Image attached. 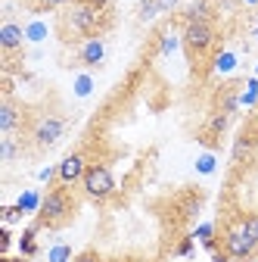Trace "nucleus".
<instances>
[{"label":"nucleus","mask_w":258,"mask_h":262,"mask_svg":"<svg viewBox=\"0 0 258 262\" xmlns=\"http://www.w3.org/2000/svg\"><path fill=\"white\" fill-rule=\"evenodd\" d=\"M103 28H106V13L84 4V0H72L62 13V35L66 38H78V41L100 38Z\"/></svg>","instance_id":"obj_1"},{"label":"nucleus","mask_w":258,"mask_h":262,"mask_svg":"<svg viewBox=\"0 0 258 262\" xmlns=\"http://www.w3.org/2000/svg\"><path fill=\"white\" fill-rule=\"evenodd\" d=\"M72 184H56L50 187L44 196H41V209H38V228H62V225H69L72 215H75V196L69 190Z\"/></svg>","instance_id":"obj_2"},{"label":"nucleus","mask_w":258,"mask_h":262,"mask_svg":"<svg viewBox=\"0 0 258 262\" xmlns=\"http://www.w3.org/2000/svg\"><path fill=\"white\" fill-rule=\"evenodd\" d=\"M215 41H218V31L212 22H187L184 25V50L190 59H199V56L212 53Z\"/></svg>","instance_id":"obj_3"},{"label":"nucleus","mask_w":258,"mask_h":262,"mask_svg":"<svg viewBox=\"0 0 258 262\" xmlns=\"http://www.w3.org/2000/svg\"><path fill=\"white\" fill-rule=\"evenodd\" d=\"M81 187H84V193L90 200H109L115 193V178H112L106 162H90L84 178H81Z\"/></svg>","instance_id":"obj_4"},{"label":"nucleus","mask_w":258,"mask_h":262,"mask_svg":"<svg viewBox=\"0 0 258 262\" xmlns=\"http://www.w3.org/2000/svg\"><path fill=\"white\" fill-rule=\"evenodd\" d=\"M62 135H66V119H62L59 113H47L35 122V128H31V141H35L38 150H47L53 147Z\"/></svg>","instance_id":"obj_5"},{"label":"nucleus","mask_w":258,"mask_h":262,"mask_svg":"<svg viewBox=\"0 0 258 262\" xmlns=\"http://www.w3.org/2000/svg\"><path fill=\"white\" fill-rule=\"evenodd\" d=\"M221 247H224V253H227V259H234V262H249L252 256H258V247L246 237L243 225L227 228V231L221 234Z\"/></svg>","instance_id":"obj_6"},{"label":"nucleus","mask_w":258,"mask_h":262,"mask_svg":"<svg viewBox=\"0 0 258 262\" xmlns=\"http://www.w3.org/2000/svg\"><path fill=\"white\" fill-rule=\"evenodd\" d=\"M87 166H90V162H87L84 150L69 153V156L56 166V178H59V184H75V181H81L84 172H87Z\"/></svg>","instance_id":"obj_7"},{"label":"nucleus","mask_w":258,"mask_h":262,"mask_svg":"<svg viewBox=\"0 0 258 262\" xmlns=\"http://www.w3.org/2000/svg\"><path fill=\"white\" fill-rule=\"evenodd\" d=\"M22 122H25V113L19 110V103L13 97H4V103H0V131L4 135H16Z\"/></svg>","instance_id":"obj_8"},{"label":"nucleus","mask_w":258,"mask_h":262,"mask_svg":"<svg viewBox=\"0 0 258 262\" xmlns=\"http://www.w3.org/2000/svg\"><path fill=\"white\" fill-rule=\"evenodd\" d=\"M78 62L81 66H87V69H96L103 59H106V44H103V38H87V41H81V47H78Z\"/></svg>","instance_id":"obj_9"},{"label":"nucleus","mask_w":258,"mask_h":262,"mask_svg":"<svg viewBox=\"0 0 258 262\" xmlns=\"http://www.w3.org/2000/svg\"><path fill=\"white\" fill-rule=\"evenodd\" d=\"M227 125H230V113H224V110H218V113H212L209 116V122L202 125V144H218V138H224V131H227Z\"/></svg>","instance_id":"obj_10"},{"label":"nucleus","mask_w":258,"mask_h":262,"mask_svg":"<svg viewBox=\"0 0 258 262\" xmlns=\"http://www.w3.org/2000/svg\"><path fill=\"white\" fill-rule=\"evenodd\" d=\"M22 41H25V35H22V28L16 22H7L4 28H0V50H4L7 56L19 53L22 50Z\"/></svg>","instance_id":"obj_11"},{"label":"nucleus","mask_w":258,"mask_h":262,"mask_svg":"<svg viewBox=\"0 0 258 262\" xmlns=\"http://www.w3.org/2000/svg\"><path fill=\"white\" fill-rule=\"evenodd\" d=\"M255 147H258V138L255 135H249V131H246V135H240L237 138V144H234V162H246L252 153H255Z\"/></svg>","instance_id":"obj_12"},{"label":"nucleus","mask_w":258,"mask_h":262,"mask_svg":"<svg viewBox=\"0 0 258 262\" xmlns=\"http://www.w3.org/2000/svg\"><path fill=\"white\" fill-rule=\"evenodd\" d=\"M38 231H41V228H38V225H31V228H25L22 237H19V250H22L25 259L38 256Z\"/></svg>","instance_id":"obj_13"},{"label":"nucleus","mask_w":258,"mask_h":262,"mask_svg":"<svg viewBox=\"0 0 258 262\" xmlns=\"http://www.w3.org/2000/svg\"><path fill=\"white\" fill-rule=\"evenodd\" d=\"M184 19H187V22H212L215 16H212V7L205 4V0H196V4L184 13Z\"/></svg>","instance_id":"obj_14"},{"label":"nucleus","mask_w":258,"mask_h":262,"mask_svg":"<svg viewBox=\"0 0 258 262\" xmlns=\"http://www.w3.org/2000/svg\"><path fill=\"white\" fill-rule=\"evenodd\" d=\"M240 225H243V231H246V237H249V241H252V244L258 247V212L246 215V219H243Z\"/></svg>","instance_id":"obj_15"},{"label":"nucleus","mask_w":258,"mask_h":262,"mask_svg":"<svg viewBox=\"0 0 258 262\" xmlns=\"http://www.w3.org/2000/svg\"><path fill=\"white\" fill-rule=\"evenodd\" d=\"M75 256H72V250L66 247V244H59V247H53L50 250V262H72Z\"/></svg>","instance_id":"obj_16"},{"label":"nucleus","mask_w":258,"mask_h":262,"mask_svg":"<svg viewBox=\"0 0 258 262\" xmlns=\"http://www.w3.org/2000/svg\"><path fill=\"white\" fill-rule=\"evenodd\" d=\"M41 203H44V200H38V193H22V200H19L16 206H19V209L25 212V209H35V206L41 209Z\"/></svg>","instance_id":"obj_17"},{"label":"nucleus","mask_w":258,"mask_h":262,"mask_svg":"<svg viewBox=\"0 0 258 262\" xmlns=\"http://www.w3.org/2000/svg\"><path fill=\"white\" fill-rule=\"evenodd\" d=\"M16 153H19V147H16V141L7 135V141H4V150H0V159H4V162H10V159H16Z\"/></svg>","instance_id":"obj_18"},{"label":"nucleus","mask_w":258,"mask_h":262,"mask_svg":"<svg viewBox=\"0 0 258 262\" xmlns=\"http://www.w3.org/2000/svg\"><path fill=\"white\" fill-rule=\"evenodd\" d=\"M72 0H38L35 4V10H41V13H47V10H59V7H69Z\"/></svg>","instance_id":"obj_19"},{"label":"nucleus","mask_w":258,"mask_h":262,"mask_svg":"<svg viewBox=\"0 0 258 262\" xmlns=\"http://www.w3.org/2000/svg\"><path fill=\"white\" fill-rule=\"evenodd\" d=\"M72 262H106V259H103L100 253H96V250H81Z\"/></svg>","instance_id":"obj_20"},{"label":"nucleus","mask_w":258,"mask_h":262,"mask_svg":"<svg viewBox=\"0 0 258 262\" xmlns=\"http://www.w3.org/2000/svg\"><path fill=\"white\" fill-rule=\"evenodd\" d=\"M159 13V7H156V0H143V4H140V19L146 22V19H152Z\"/></svg>","instance_id":"obj_21"},{"label":"nucleus","mask_w":258,"mask_h":262,"mask_svg":"<svg viewBox=\"0 0 258 262\" xmlns=\"http://www.w3.org/2000/svg\"><path fill=\"white\" fill-rule=\"evenodd\" d=\"M19 219H22V209H19V206H7V209H4V222H7V225H13V222H19Z\"/></svg>","instance_id":"obj_22"},{"label":"nucleus","mask_w":258,"mask_h":262,"mask_svg":"<svg viewBox=\"0 0 258 262\" xmlns=\"http://www.w3.org/2000/svg\"><path fill=\"white\" fill-rule=\"evenodd\" d=\"M180 4V0H156V7H159V13H168V10H174Z\"/></svg>","instance_id":"obj_23"},{"label":"nucleus","mask_w":258,"mask_h":262,"mask_svg":"<svg viewBox=\"0 0 258 262\" xmlns=\"http://www.w3.org/2000/svg\"><path fill=\"white\" fill-rule=\"evenodd\" d=\"M84 4H90V7H96V10H103V13H106V10L112 7V0H84Z\"/></svg>","instance_id":"obj_24"},{"label":"nucleus","mask_w":258,"mask_h":262,"mask_svg":"<svg viewBox=\"0 0 258 262\" xmlns=\"http://www.w3.org/2000/svg\"><path fill=\"white\" fill-rule=\"evenodd\" d=\"M190 247H193V244H190V241H184V244L177 247V253H184V256H187V253H190Z\"/></svg>","instance_id":"obj_25"},{"label":"nucleus","mask_w":258,"mask_h":262,"mask_svg":"<svg viewBox=\"0 0 258 262\" xmlns=\"http://www.w3.org/2000/svg\"><path fill=\"white\" fill-rule=\"evenodd\" d=\"M109 262H134V259H124V256H118V259H109Z\"/></svg>","instance_id":"obj_26"},{"label":"nucleus","mask_w":258,"mask_h":262,"mask_svg":"<svg viewBox=\"0 0 258 262\" xmlns=\"http://www.w3.org/2000/svg\"><path fill=\"white\" fill-rule=\"evenodd\" d=\"M4 262H28V259H25V256H22V259H4Z\"/></svg>","instance_id":"obj_27"},{"label":"nucleus","mask_w":258,"mask_h":262,"mask_svg":"<svg viewBox=\"0 0 258 262\" xmlns=\"http://www.w3.org/2000/svg\"><path fill=\"white\" fill-rule=\"evenodd\" d=\"M134 262H156V259H134Z\"/></svg>","instance_id":"obj_28"},{"label":"nucleus","mask_w":258,"mask_h":262,"mask_svg":"<svg viewBox=\"0 0 258 262\" xmlns=\"http://www.w3.org/2000/svg\"><path fill=\"white\" fill-rule=\"evenodd\" d=\"M249 4H252V0H249Z\"/></svg>","instance_id":"obj_29"}]
</instances>
